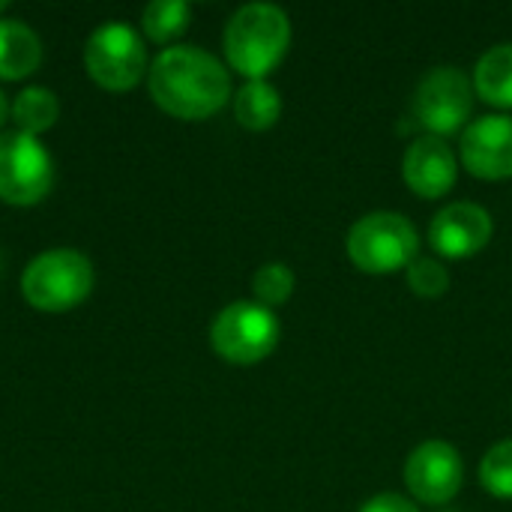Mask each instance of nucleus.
Masks as SVG:
<instances>
[{"mask_svg":"<svg viewBox=\"0 0 512 512\" xmlns=\"http://www.w3.org/2000/svg\"><path fill=\"white\" fill-rule=\"evenodd\" d=\"M213 351L234 366H255L279 345V318L273 309L249 300L225 306L210 327Z\"/></svg>","mask_w":512,"mask_h":512,"instance_id":"39448f33","label":"nucleus"},{"mask_svg":"<svg viewBox=\"0 0 512 512\" xmlns=\"http://www.w3.org/2000/svg\"><path fill=\"white\" fill-rule=\"evenodd\" d=\"M153 102L177 120L213 117L231 99V75L210 51L195 45L165 48L147 72Z\"/></svg>","mask_w":512,"mask_h":512,"instance_id":"f257e3e1","label":"nucleus"},{"mask_svg":"<svg viewBox=\"0 0 512 512\" xmlns=\"http://www.w3.org/2000/svg\"><path fill=\"white\" fill-rule=\"evenodd\" d=\"M492 234V213L474 201H456L441 207L429 225L432 249L444 258H471L489 246Z\"/></svg>","mask_w":512,"mask_h":512,"instance_id":"9d476101","label":"nucleus"},{"mask_svg":"<svg viewBox=\"0 0 512 512\" xmlns=\"http://www.w3.org/2000/svg\"><path fill=\"white\" fill-rule=\"evenodd\" d=\"M225 57L234 72L249 81H264L291 45V21L282 6L246 3L225 24Z\"/></svg>","mask_w":512,"mask_h":512,"instance_id":"f03ea898","label":"nucleus"},{"mask_svg":"<svg viewBox=\"0 0 512 512\" xmlns=\"http://www.w3.org/2000/svg\"><path fill=\"white\" fill-rule=\"evenodd\" d=\"M192 21V6L183 0H153L144 12H141V30L147 33V39L165 45L171 39H177Z\"/></svg>","mask_w":512,"mask_h":512,"instance_id":"f3484780","label":"nucleus"},{"mask_svg":"<svg viewBox=\"0 0 512 512\" xmlns=\"http://www.w3.org/2000/svg\"><path fill=\"white\" fill-rule=\"evenodd\" d=\"M18 132H27V135H39V132H48L54 123H57V114H60V102L57 96L48 90V87H24L12 108H9Z\"/></svg>","mask_w":512,"mask_h":512,"instance_id":"dca6fc26","label":"nucleus"},{"mask_svg":"<svg viewBox=\"0 0 512 512\" xmlns=\"http://www.w3.org/2000/svg\"><path fill=\"white\" fill-rule=\"evenodd\" d=\"M6 6H9V3H6V0H0V12H3V9H6Z\"/></svg>","mask_w":512,"mask_h":512,"instance_id":"5701e85b","label":"nucleus"},{"mask_svg":"<svg viewBox=\"0 0 512 512\" xmlns=\"http://www.w3.org/2000/svg\"><path fill=\"white\" fill-rule=\"evenodd\" d=\"M360 512H420L417 510V504L411 501V498H402V495H396V492H384V495H375V498H369Z\"/></svg>","mask_w":512,"mask_h":512,"instance_id":"412c9836","label":"nucleus"},{"mask_svg":"<svg viewBox=\"0 0 512 512\" xmlns=\"http://www.w3.org/2000/svg\"><path fill=\"white\" fill-rule=\"evenodd\" d=\"M408 285L420 297H441L450 288V273L441 261L435 258H417L408 267Z\"/></svg>","mask_w":512,"mask_h":512,"instance_id":"aec40b11","label":"nucleus"},{"mask_svg":"<svg viewBox=\"0 0 512 512\" xmlns=\"http://www.w3.org/2000/svg\"><path fill=\"white\" fill-rule=\"evenodd\" d=\"M480 486L501 501H512V438L498 441L480 462Z\"/></svg>","mask_w":512,"mask_h":512,"instance_id":"a211bd4d","label":"nucleus"},{"mask_svg":"<svg viewBox=\"0 0 512 512\" xmlns=\"http://www.w3.org/2000/svg\"><path fill=\"white\" fill-rule=\"evenodd\" d=\"M474 81L459 66L429 69L414 93V114L429 135H453L465 126L474 108Z\"/></svg>","mask_w":512,"mask_h":512,"instance_id":"6e6552de","label":"nucleus"},{"mask_svg":"<svg viewBox=\"0 0 512 512\" xmlns=\"http://www.w3.org/2000/svg\"><path fill=\"white\" fill-rule=\"evenodd\" d=\"M279 114H282V96L267 78L246 81L234 96V117L243 129L264 132V129L276 126Z\"/></svg>","mask_w":512,"mask_h":512,"instance_id":"2eb2a0df","label":"nucleus"},{"mask_svg":"<svg viewBox=\"0 0 512 512\" xmlns=\"http://www.w3.org/2000/svg\"><path fill=\"white\" fill-rule=\"evenodd\" d=\"M462 162L480 180L512 177V114H486L462 132Z\"/></svg>","mask_w":512,"mask_h":512,"instance_id":"9b49d317","label":"nucleus"},{"mask_svg":"<svg viewBox=\"0 0 512 512\" xmlns=\"http://www.w3.org/2000/svg\"><path fill=\"white\" fill-rule=\"evenodd\" d=\"M405 183L420 198H441L459 180V159L450 144L438 135L414 138L402 159Z\"/></svg>","mask_w":512,"mask_h":512,"instance_id":"f8f14e48","label":"nucleus"},{"mask_svg":"<svg viewBox=\"0 0 512 512\" xmlns=\"http://www.w3.org/2000/svg\"><path fill=\"white\" fill-rule=\"evenodd\" d=\"M474 93L498 108H512V42L489 48L474 69Z\"/></svg>","mask_w":512,"mask_h":512,"instance_id":"4468645a","label":"nucleus"},{"mask_svg":"<svg viewBox=\"0 0 512 512\" xmlns=\"http://www.w3.org/2000/svg\"><path fill=\"white\" fill-rule=\"evenodd\" d=\"M93 264L75 249H51L36 255L24 276L21 294L39 312H69L93 291Z\"/></svg>","mask_w":512,"mask_h":512,"instance_id":"20e7f679","label":"nucleus"},{"mask_svg":"<svg viewBox=\"0 0 512 512\" xmlns=\"http://www.w3.org/2000/svg\"><path fill=\"white\" fill-rule=\"evenodd\" d=\"M54 183V162L45 144L27 132H0V201L15 207L39 204Z\"/></svg>","mask_w":512,"mask_h":512,"instance_id":"0eeeda50","label":"nucleus"},{"mask_svg":"<svg viewBox=\"0 0 512 512\" xmlns=\"http://www.w3.org/2000/svg\"><path fill=\"white\" fill-rule=\"evenodd\" d=\"M465 483V465L453 444L447 441H423L411 450L405 462V486L414 501L441 507L450 504Z\"/></svg>","mask_w":512,"mask_h":512,"instance_id":"1a4fd4ad","label":"nucleus"},{"mask_svg":"<svg viewBox=\"0 0 512 512\" xmlns=\"http://www.w3.org/2000/svg\"><path fill=\"white\" fill-rule=\"evenodd\" d=\"M345 249L357 270L384 276V273L408 270L417 261L420 237L411 219H405L402 213L375 210L351 225Z\"/></svg>","mask_w":512,"mask_h":512,"instance_id":"7ed1b4c3","label":"nucleus"},{"mask_svg":"<svg viewBox=\"0 0 512 512\" xmlns=\"http://www.w3.org/2000/svg\"><path fill=\"white\" fill-rule=\"evenodd\" d=\"M294 285H297L294 270L288 264H279V261L258 267L255 276H252V291H255L258 303L267 306V309L288 303L291 294H294Z\"/></svg>","mask_w":512,"mask_h":512,"instance_id":"6ab92c4d","label":"nucleus"},{"mask_svg":"<svg viewBox=\"0 0 512 512\" xmlns=\"http://www.w3.org/2000/svg\"><path fill=\"white\" fill-rule=\"evenodd\" d=\"M42 63V42L24 21L0 18V78L15 81L36 72Z\"/></svg>","mask_w":512,"mask_h":512,"instance_id":"ddd939ff","label":"nucleus"},{"mask_svg":"<svg viewBox=\"0 0 512 512\" xmlns=\"http://www.w3.org/2000/svg\"><path fill=\"white\" fill-rule=\"evenodd\" d=\"M6 114H9V105H6V96H3V90H0V126L6 123Z\"/></svg>","mask_w":512,"mask_h":512,"instance_id":"4be33fe9","label":"nucleus"},{"mask_svg":"<svg viewBox=\"0 0 512 512\" xmlns=\"http://www.w3.org/2000/svg\"><path fill=\"white\" fill-rule=\"evenodd\" d=\"M87 75L105 90H132L147 75V48L141 33L126 21L99 24L84 45Z\"/></svg>","mask_w":512,"mask_h":512,"instance_id":"423d86ee","label":"nucleus"}]
</instances>
